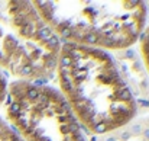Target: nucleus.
Instances as JSON below:
<instances>
[{
  "instance_id": "nucleus-1",
  "label": "nucleus",
  "mask_w": 149,
  "mask_h": 141,
  "mask_svg": "<svg viewBox=\"0 0 149 141\" xmlns=\"http://www.w3.org/2000/svg\"><path fill=\"white\" fill-rule=\"evenodd\" d=\"M55 77L58 92L83 130L94 135L117 133L136 118L135 96L106 51L62 44Z\"/></svg>"
},
{
  "instance_id": "nucleus-2",
  "label": "nucleus",
  "mask_w": 149,
  "mask_h": 141,
  "mask_svg": "<svg viewBox=\"0 0 149 141\" xmlns=\"http://www.w3.org/2000/svg\"><path fill=\"white\" fill-rule=\"evenodd\" d=\"M62 44L122 51L138 42L148 6L138 0L32 1Z\"/></svg>"
},
{
  "instance_id": "nucleus-3",
  "label": "nucleus",
  "mask_w": 149,
  "mask_h": 141,
  "mask_svg": "<svg viewBox=\"0 0 149 141\" xmlns=\"http://www.w3.org/2000/svg\"><path fill=\"white\" fill-rule=\"evenodd\" d=\"M62 41L32 1H0V68L17 82L55 77Z\"/></svg>"
},
{
  "instance_id": "nucleus-4",
  "label": "nucleus",
  "mask_w": 149,
  "mask_h": 141,
  "mask_svg": "<svg viewBox=\"0 0 149 141\" xmlns=\"http://www.w3.org/2000/svg\"><path fill=\"white\" fill-rule=\"evenodd\" d=\"M4 103L9 127L22 141H87L64 97L49 85L15 80Z\"/></svg>"
},
{
  "instance_id": "nucleus-5",
  "label": "nucleus",
  "mask_w": 149,
  "mask_h": 141,
  "mask_svg": "<svg viewBox=\"0 0 149 141\" xmlns=\"http://www.w3.org/2000/svg\"><path fill=\"white\" fill-rule=\"evenodd\" d=\"M138 41H139V49H141V57H142L143 66L149 73V23L143 28Z\"/></svg>"
},
{
  "instance_id": "nucleus-6",
  "label": "nucleus",
  "mask_w": 149,
  "mask_h": 141,
  "mask_svg": "<svg viewBox=\"0 0 149 141\" xmlns=\"http://www.w3.org/2000/svg\"><path fill=\"white\" fill-rule=\"evenodd\" d=\"M3 141H22V140H20V138H19V137H17L15 133H12L10 135H7V137H6Z\"/></svg>"
}]
</instances>
